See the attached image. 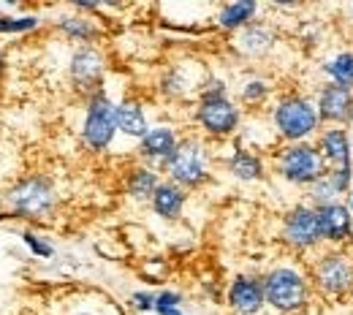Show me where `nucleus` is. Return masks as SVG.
I'll list each match as a JSON object with an SVG mask.
<instances>
[{
    "label": "nucleus",
    "instance_id": "f257e3e1",
    "mask_svg": "<svg viewBox=\"0 0 353 315\" xmlns=\"http://www.w3.org/2000/svg\"><path fill=\"white\" fill-rule=\"evenodd\" d=\"M266 123L280 144L315 141L323 131L315 98L302 90H285L274 95V101L266 109Z\"/></svg>",
    "mask_w": 353,
    "mask_h": 315
},
{
    "label": "nucleus",
    "instance_id": "473e14b6",
    "mask_svg": "<svg viewBox=\"0 0 353 315\" xmlns=\"http://www.w3.org/2000/svg\"><path fill=\"white\" fill-rule=\"evenodd\" d=\"M345 19H348V25L353 28V3L348 6V8H345Z\"/></svg>",
    "mask_w": 353,
    "mask_h": 315
},
{
    "label": "nucleus",
    "instance_id": "412c9836",
    "mask_svg": "<svg viewBox=\"0 0 353 315\" xmlns=\"http://www.w3.org/2000/svg\"><path fill=\"white\" fill-rule=\"evenodd\" d=\"M272 101H274V82L264 74H259V71L248 74L236 88V103L242 109L261 112V109H269Z\"/></svg>",
    "mask_w": 353,
    "mask_h": 315
},
{
    "label": "nucleus",
    "instance_id": "a878e982",
    "mask_svg": "<svg viewBox=\"0 0 353 315\" xmlns=\"http://www.w3.org/2000/svg\"><path fill=\"white\" fill-rule=\"evenodd\" d=\"M39 28H41V19L36 14H30V17H8V14H0V33H6V36L33 33Z\"/></svg>",
    "mask_w": 353,
    "mask_h": 315
},
{
    "label": "nucleus",
    "instance_id": "393cba45",
    "mask_svg": "<svg viewBox=\"0 0 353 315\" xmlns=\"http://www.w3.org/2000/svg\"><path fill=\"white\" fill-rule=\"evenodd\" d=\"M318 74L329 85H340V88L353 90V46L334 49L329 57H323L318 65Z\"/></svg>",
    "mask_w": 353,
    "mask_h": 315
},
{
    "label": "nucleus",
    "instance_id": "7ed1b4c3",
    "mask_svg": "<svg viewBox=\"0 0 353 315\" xmlns=\"http://www.w3.org/2000/svg\"><path fill=\"white\" fill-rule=\"evenodd\" d=\"M3 207L11 218L28 223H46L60 210V193L52 177L46 174H25L8 185L3 193Z\"/></svg>",
    "mask_w": 353,
    "mask_h": 315
},
{
    "label": "nucleus",
    "instance_id": "c85d7f7f",
    "mask_svg": "<svg viewBox=\"0 0 353 315\" xmlns=\"http://www.w3.org/2000/svg\"><path fill=\"white\" fill-rule=\"evenodd\" d=\"M326 180L332 182V187L337 190L340 199H345L353 190V163L351 166H337V169H329Z\"/></svg>",
    "mask_w": 353,
    "mask_h": 315
},
{
    "label": "nucleus",
    "instance_id": "6ab92c4d",
    "mask_svg": "<svg viewBox=\"0 0 353 315\" xmlns=\"http://www.w3.org/2000/svg\"><path fill=\"white\" fill-rule=\"evenodd\" d=\"M161 182L163 180H161L158 169L136 161L133 166L125 169V174H123V190H125V196L131 201H136V204H150Z\"/></svg>",
    "mask_w": 353,
    "mask_h": 315
},
{
    "label": "nucleus",
    "instance_id": "f3484780",
    "mask_svg": "<svg viewBox=\"0 0 353 315\" xmlns=\"http://www.w3.org/2000/svg\"><path fill=\"white\" fill-rule=\"evenodd\" d=\"M315 147L321 152V158L326 161L329 169H337V166H351L353 163V131L351 128H323L318 139H315Z\"/></svg>",
    "mask_w": 353,
    "mask_h": 315
},
{
    "label": "nucleus",
    "instance_id": "f704fd0d",
    "mask_svg": "<svg viewBox=\"0 0 353 315\" xmlns=\"http://www.w3.org/2000/svg\"><path fill=\"white\" fill-rule=\"evenodd\" d=\"M6 71V57H3V52H0V74Z\"/></svg>",
    "mask_w": 353,
    "mask_h": 315
},
{
    "label": "nucleus",
    "instance_id": "cd10ccee",
    "mask_svg": "<svg viewBox=\"0 0 353 315\" xmlns=\"http://www.w3.org/2000/svg\"><path fill=\"white\" fill-rule=\"evenodd\" d=\"M323 39H326V25H323V19H307V22H302V28H299V41L307 46V49L321 46Z\"/></svg>",
    "mask_w": 353,
    "mask_h": 315
},
{
    "label": "nucleus",
    "instance_id": "39448f33",
    "mask_svg": "<svg viewBox=\"0 0 353 315\" xmlns=\"http://www.w3.org/2000/svg\"><path fill=\"white\" fill-rule=\"evenodd\" d=\"M161 172L166 174V180L185 187L188 193L199 190L207 182H212L215 152L204 136H182L176 152L169 158V163Z\"/></svg>",
    "mask_w": 353,
    "mask_h": 315
},
{
    "label": "nucleus",
    "instance_id": "4be33fe9",
    "mask_svg": "<svg viewBox=\"0 0 353 315\" xmlns=\"http://www.w3.org/2000/svg\"><path fill=\"white\" fill-rule=\"evenodd\" d=\"M185 204H188V190H185V187H179V185H174V182L163 180L161 185H158V190H155L152 201H150V210H152L161 221L174 223V221L182 218Z\"/></svg>",
    "mask_w": 353,
    "mask_h": 315
},
{
    "label": "nucleus",
    "instance_id": "1a4fd4ad",
    "mask_svg": "<svg viewBox=\"0 0 353 315\" xmlns=\"http://www.w3.org/2000/svg\"><path fill=\"white\" fill-rule=\"evenodd\" d=\"M193 125L207 141H228L242 128V106L236 98H199L193 106Z\"/></svg>",
    "mask_w": 353,
    "mask_h": 315
},
{
    "label": "nucleus",
    "instance_id": "5701e85b",
    "mask_svg": "<svg viewBox=\"0 0 353 315\" xmlns=\"http://www.w3.org/2000/svg\"><path fill=\"white\" fill-rule=\"evenodd\" d=\"M150 128L152 125H150L147 112H144V103L139 98H123V101H117V134L141 141Z\"/></svg>",
    "mask_w": 353,
    "mask_h": 315
},
{
    "label": "nucleus",
    "instance_id": "c9c22d12",
    "mask_svg": "<svg viewBox=\"0 0 353 315\" xmlns=\"http://www.w3.org/2000/svg\"><path fill=\"white\" fill-rule=\"evenodd\" d=\"M166 315H190V313H185V310L179 307V310H172V313H166Z\"/></svg>",
    "mask_w": 353,
    "mask_h": 315
},
{
    "label": "nucleus",
    "instance_id": "a211bd4d",
    "mask_svg": "<svg viewBox=\"0 0 353 315\" xmlns=\"http://www.w3.org/2000/svg\"><path fill=\"white\" fill-rule=\"evenodd\" d=\"M52 25H54V30H57L65 41H74L77 46L95 44V41L103 36V30H101V25L95 22V17L79 14V11L63 14V17H57Z\"/></svg>",
    "mask_w": 353,
    "mask_h": 315
},
{
    "label": "nucleus",
    "instance_id": "20e7f679",
    "mask_svg": "<svg viewBox=\"0 0 353 315\" xmlns=\"http://www.w3.org/2000/svg\"><path fill=\"white\" fill-rule=\"evenodd\" d=\"M312 291L323 302H345L353 296V250L351 247H321L310 256Z\"/></svg>",
    "mask_w": 353,
    "mask_h": 315
},
{
    "label": "nucleus",
    "instance_id": "7c9ffc66",
    "mask_svg": "<svg viewBox=\"0 0 353 315\" xmlns=\"http://www.w3.org/2000/svg\"><path fill=\"white\" fill-rule=\"evenodd\" d=\"M182 302H185L182 291L163 288V291H158V296H155V315H166V313H172V310H179Z\"/></svg>",
    "mask_w": 353,
    "mask_h": 315
},
{
    "label": "nucleus",
    "instance_id": "f8f14e48",
    "mask_svg": "<svg viewBox=\"0 0 353 315\" xmlns=\"http://www.w3.org/2000/svg\"><path fill=\"white\" fill-rule=\"evenodd\" d=\"M225 307L231 315H264L269 307H266L261 274L253 272L234 274L225 285Z\"/></svg>",
    "mask_w": 353,
    "mask_h": 315
},
{
    "label": "nucleus",
    "instance_id": "423d86ee",
    "mask_svg": "<svg viewBox=\"0 0 353 315\" xmlns=\"http://www.w3.org/2000/svg\"><path fill=\"white\" fill-rule=\"evenodd\" d=\"M272 169L277 180H283L296 190H310L315 182H321L329 174V166L321 158L315 141L280 144L272 152Z\"/></svg>",
    "mask_w": 353,
    "mask_h": 315
},
{
    "label": "nucleus",
    "instance_id": "9d476101",
    "mask_svg": "<svg viewBox=\"0 0 353 315\" xmlns=\"http://www.w3.org/2000/svg\"><path fill=\"white\" fill-rule=\"evenodd\" d=\"M106 71H109V60H106V52L101 46H74V52L68 57V82L82 98H90L98 90H103Z\"/></svg>",
    "mask_w": 353,
    "mask_h": 315
},
{
    "label": "nucleus",
    "instance_id": "bb28decb",
    "mask_svg": "<svg viewBox=\"0 0 353 315\" xmlns=\"http://www.w3.org/2000/svg\"><path fill=\"white\" fill-rule=\"evenodd\" d=\"M305 196H307L305 201L312 204L315 210H318V207H326V204H334V201H343V199L337 196V190L332 187V182L326 180V177H323L321 182H315L310 190H305Z\"/></svg>",
    "mask_w": 353,
    "mask_h": 315
},
{
    "label": "nucleus",
    "instance_id": "f03ea898",
    "mask_svg": "<svg viewBox=\"0 0 353 315\" xmlns=\"http://www.w3.org/2000/svg\"><path fill=\"white\" fill-rule=\"evenodd\" d=\"M266 307L274 315H305L312 305V280L305 264L280 261L261 272Z\"/></svg>",
    "mask_w": 353,
    "mask_h": 315
},
{
    "label": "nucleus",
    "instance_id": "4c0bfd02",
    "mask_svg": "<svg viewBox=\"0 0 353 315\" xmlns=\"http://www.w3.org/2000/svg\"><path fill=\"white\" fill-rule=\"evenodd\" d=\"M351 305H353V296H351Z\"/></svg>",
    "mask_w": 353,
    "mask_h": 315
},
{
    "label": "nucleus",
    "instance_id": "e433bc0d",
    "mask_svg": "<svg viewBox=\"0 0 353 315\" xmlns=\"http://www.w3.org/2000/svg\"><path fill=\"white\" fill-rule=\"evenodd\" d=\"M68 315H95V313H88V310H79V313H68Z\"/></svg>",
    "mask_w": 353,
    "mask_h": 315
},
{
    "label": "nucleus",
    "instance_id": "dca6fc26",
    "mask_svg": "<svg viewBox=\"0 0 353 315\" xmlns=\"http://www.w3.org/2000/svg\"><path fill=\"white\" fill-rule=\"evenodd\" d=\"M228 177H234L242 185H259L269 177V163L256 147H245V144H234V150L225 155L223 161Z\"/></svg>",
    "mask_w": 353,
    "mask_h": 315
},
{
    "label": "nucleus",
    "instance_id": "2eb2a0df",
    "mask_svg": "<svg viewBox=\"0 0 353 315\" xmlns=\"http://www.w3.org/2000/svg\"><path fill=\"white\" fill-rule=\"evenodd\" d=\"M318 223L326 247H351L353 245V215L345 201H334L318 207Z\"/></svg>",
    "mask_w": 353,
    "mask_h": 315
},
{
    "label": "nucleus",
    "instance_id": "0eeeda50",
    "mask_svg": "<svg viewBox=\"0 0 353 315\" xmlns=\"http://www.w3.org/2000/svg\"><path fill=\"white\" fill-rule=\"evenodd\" d=\"M280 245L291 256H312L323 247L321 236V223H318V210L307 201L291 204L283 218H280V231H277Z\"/></svg>",
    "mask_w": 353,
    "mask_h": 315
},
{
    "label": "nucleus",
    "instance_id": "ddd939ff",
    "mask_svg": "<svg viewBox=\"0 0 353 315\" xmlns=\"http://www.w3.org/2000/svg\"><path fill=\"white\" fill-rule=\"evenodd\" d=\"M323 128H351L353 131V90L321 82L312 92Z\"/></svg>",
    "mask_w": 353,
    "mask_h": 315
},
{
    "label": "nucleus",
    "instance_id": "2f4dec72",
    "mask_svg": "<svg viewBox=\"0 0 353 315\" xmlns=\"http://www.w3.org/2000/svg\"><path fill=\"white\" fill-rule=\"evenodd\" d=\"M155 296L158 294H152V291H133L128 296V305L133 313H155Z\"/></svg>",
    "mask_w": 353,
    "mask_h": 315
},
{
    "label": "nucleus",
    "instance_id": "6e6552de",
    "mask_svg": "<svg viewBox=\"0 0 353 315\" xmlns=\"http://www.w3.org/2000/svg\"><path fill=\"white\" fill-rule=\"evenodd\" d=\"M114 136H117V101H112L106 90H98L95 95L85 98V117L79 128L82 147L92 155H101L112 147Z\"/></svg>",
    "mask_w": 353,
    "mask_h": 315
},
{
    "label": "nucleus",
    "instance_id": "c756f323",
    "mask_svg": "<svg viewBox=\"0 0 353 315\" xmlns=\"http://www.w3.org/2000/svg\"><path fill=\"white\" fill-rule=\"evenodd\" d=\"M22 242H25V247L36 256V258H52L54 256V245L41 236V234H36V231H25L22 234Z\"/></svg>",
    "mask_w": 353,
    "mask_h": 315
},
{
    "label": "nucleus",
    "instance_id": "4468645a",
    "mask_svg": "<svg viewBox=\"0 0 353 315\" xmlns=\"http://www.w3.org/2000/svg\"><path fill=\"white\" fill-rule=\"evenodd\" d=\"M182 136L174 125H152L141 141H136V158L139 163H147L152 169H163L169 158L176 152Z\"/></svg>",
    "mask_w": 353,
    "mask_h": 315
},
{
    "label": "nucleus",
    "instance_id": "9b49d317",
    "mask_svg": "<svg viewBox=\"0 0 353 315\" xmlns=\"http://www.w3.org/2000/svg\"><path fill=\"white\" fill-rule=\"evenodd\" d=\"M283 44V33L274 22L256 19L253 25L242 28L239 33L231 36V49L239 60L245 63H266L274 57V52Z\"/></svg>",
    "mask_w": 353,
    "mask_h": 315
},
{
    "label": "nucleus",
    "instance_id": "72a5a7b5",
    "mask_svg": "<svg viewBox=\"0 0 353 315\" xmlns=\"http://www.w3.org/2000/svg\"><path fill=\"white\" fill-rule=\"evenodd\" d=\"M343 201L348 204V210H351V215H353V190H351V193H348V196H345V199H343Z\"/></svg>",
    "mask_w": 353,
    "mask_h": 315
},
{
    "label": "nucleus",
    "instance_id": "aec40b11",
    "mask_svg": "<svg viewBox=\"0 0 353 315\" xmlns=\"http://www.w3.org/2000/svg\"><path fill=\"white\" fill-rule=\"evenodd\" d=\"M261 14V6L256 0H236V3H223L221 8L215 11V28L223 33H239L242 28L253 25Z\"/></svg>",
    "mask_w": 353,
    "mask_h": 315
},
{
    "label": "nucleus",
    "instance_id": "b1692460",
    "mask_svg": "<svg viewBox=\"0 0 353 315\" xmlns=\"http://www.w3.org/2000/svg\"><path fill=\"white\" fill-rule=\"evenodd\" d=\"M199 88H201V82L190 79L188 68H182V65H166L158 77V92L166 101H185L193 92L199 95Z\"/></svg>",
    "mask_w": 353,
    "mask_h": 315
}]
</instances>
